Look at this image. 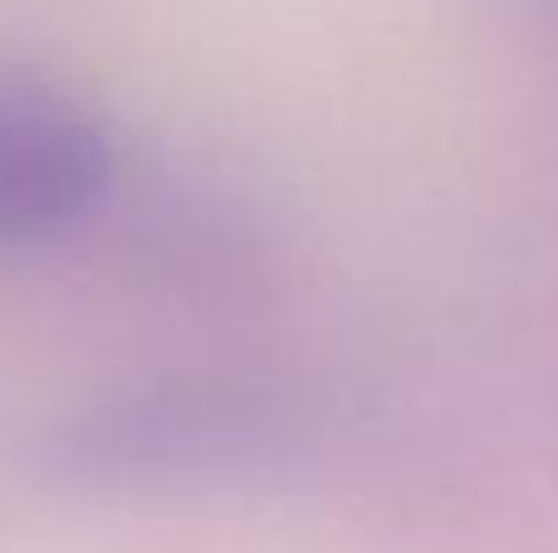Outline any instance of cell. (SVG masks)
Instances as JSON below:
<instances>
[{
	"instance_id": "1",
	"label": "cell",
	"mask_w": 558,
	"mask_h": 553,
	"mask_svg": "<svg viewBox=\"0 0 558 553\" xmlns=\"http://www.w3.org/2000/svg\"><path fill=\"white\" fill-rule=\"evenodd\" d=\"M39 476L94 495L275 490L318 466L308 411L235 372H162L69 407L35 446Z\"/></svg>"
},
{
	"instance_id": "2",
	"label": "cell",
	"mask_w": 558,
	"mask_h": 553,
	"mask_svg": "<svg viewBox=\"0 0 558 553\" xmlns=\"http://www.w3.org/2000/svg\"><path fill=\"white\" fill-rule=\"evenodd\" d=\"M118 192L104 113L35 69L0 64V250H35L88 225Z\"/></svg>"
},
{
	"instance_id": "3",
	"label": "cell",
	"mask_w": 558,
	"mask_h": 553,
	"mask_svg": "<svg viewBox=\"0 0 558 553\" xmlns=\"http://www.w3.org/2000/svg\"><path fill=\"white\" fill-rule=\"evenodd\" d=\"M481 10L510 35L558 59V0H481Z\"/></svg>"
}]
</instances>
